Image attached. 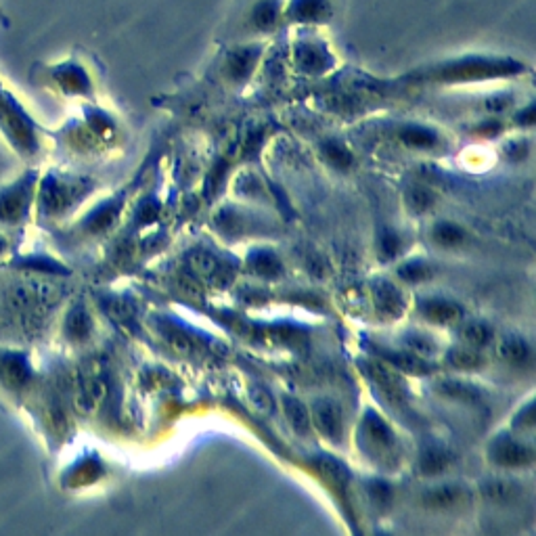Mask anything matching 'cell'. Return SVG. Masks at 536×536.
Instances as JSON below:
<instances>
[{"mask_svg": "<svg viewBox=\"0 0 536 536\" xmlns=\"http://www.w3.org/2000/svg\"><path fill=\"white\" fill-rule=\"evenodd\" d=\"M401 344L404 350L419 354L423 359H429L438 350V344L427 333H421V331H406L401 337Z\"/></svg>", "mask_w": 536, "mask_h": 536, "instance_id": "18", "label": "cell"}, {"mask_svg": "<svg viewBox=\"0 0 536 536\" xmlns=\"http://www.w3.org/2000/svg\"><path fill=\"white\" fill-rule=\"evenodd\" d=\"M365 373L369 380L375 384V388L384 394V398L394 404V406H404L408 402V388L404 382V373L396 371L392 365L386 361H367L363 363Z\"/></svg>", "mask_w": 536, "mask_h": 536, "instance_id": "1", "label": "cell"}, {"mask_svg": "<svg viewBox=\"0 0 536 536\" xmlns=\"http://www.w3.org/2000/svg\"><path fill=\"white\" fill-rule=\"evenodd\" d=\"M157 333L168 344V348L174 350L176 354H191L197 348V342L193 340V335L187 333L182 327L170 323V321H159L157 323Z\"/></svg>", "mask_w": 536, "mask_h": 536, "instance_id": "11", "label": "cell"}, {"mask_svg": "<svg viewBox=\"0 0 536 536\" xmlns=\"http://www.w3.org/2000/svg\"><path fill=\"white\" fill-rule=\"evenodd\" d=\"M250 398H252L254 406H256L258 410H262V413H272L274 401H272V396H270V392H268L267 388H262V386H252V388H250Z\"/></svg>", "mask_w": 536, "mask_h": 536, "instance_id": "28", "label": "cell"}, {"mask_svg": "<svg viewBox=\"0 0 536 536\" xmlns=\"http://www.w3.org/2000/svg\"><path fill=\"white\" fill-rule=\"evenodd\" d=\"M310 423L329 440L340 442L344 436V415L340 404L333 401H316L310 413Z\"/></svg>", "mask_w": 536, "mask_h": 536, "instance_id": "5", "label": "cell"}, {"mask_svg": "<svg viewBox=\"0 0 536 536\" xmlns=\"http://www.w3.org/2000/svg\"><path fill=\"white\" fill-rule=\"evenodd\" d=\"M482 495L499 505H509L520 501L522 497V486L514 480H505V478H490L486 482H482Z\"/></svg>", "mask_w": 536, "mask_h": 536, "instance_id": "10", "label": "cell"}, {"mask_svg": "<svg viewBox=\"0 0 536 536\" xmlns=\"http://www.w3.org/2000/svg\"><path fill=\"white\" fill-rule=\"evenodd\" d=\"M490 459L499 467H526L535 461V450L516 438L501 436L490 446Z\"/></svg>", "mask_w": 536, "mask_h": 536, "instance_id": "4", "label": "cell"}, {"mask_svg": "<svg viewBox=\"0 0 536 536\" xmlns=\"http://www.w3.org/2000/svg\"><path fill=\"white\" fill-rule=\"evenodd\" d=\"M72 331L78 335V337H84V333L88 331V319H86V314H76V316H72Z\"/></svg>", "mask_w": 536, "mask_h": 536, "instance_id": "29", "label": "cell"}, {"mask_svg": "<svg viewBox=\"0 0 536 536\" xmlns=\"http://www.w3.org/2000/svg\"><path fill=\"white\" fill-rule=\"evenodd\" d=\"M402 140L410 147H434L436 145V134L419 128V126H410L402 130Z\"/></svg>", "mask_w": 536, "mask_h": 536, "instance_id": "25", "label": "cell"}, {"mask_svg": "<svg viewBox=\"0 0 536 536\" xmlns=\"http://www.w3.org/2000/svg\"><path fill=\"white\" fill-rule=\"evenodd\" d=\"M361 442L373 455V459L388 463L390 457H394V446H396L394 434L388 427V423L375 413L365 415V419L361 423Z\"/></svg>", "mask_w": 536, "mask_h": 536, "instance_id": "3", "label": "cell"}, {"mask_svg": "<svg viewBox=\"0 0 536 536\" xmlns=\"http://www.w3.org/2000/svg\"><path fill=\"white\" fill-rule=\"evenodd\" d=\"M285 415L297 434L310 431V413L302 402L295 401V398H285Z\"/></svg>", "mask_w": 536, "mask_h": 536, "instance_id": "22", "label": "cell"}, {"mask_svg": "<svg viewBox=\"0 0 536 536\" xmlns=\"http://www.w3.org/2000/svg\"><path fill=\"white\" fill-rule=\"evenodd\" d=\"M450 461H453V457H450V453L446 450V448H442V446H427V448H423V453L419 455V463H417V467H419V471L421 474H425V476H434V474H442L448 465H450Z\"/></svg>", "mask_w": 536, "mask_h": 536, "instance_id": "14", "label": "cell"}, {"mask_svg": "<svg viewBox=\"0 0 536 536\" xmlns=\"http://www.w3.org/2000/svg\"><path fill=\"white\" fill-rule=\"evenodd\" d=\"M382 361L392 365L396 371L408 375H427L431 371V363L419 354H413L408 350H386L382 354Z\"/></svg>", "mask_w": 536, "mask_h": 536, "instance_id": "9", "label": "cell"}, {"mask_svg": "<svg viewBox=\"0 0 536 536\" xmlns=\"http://www.w3.org/2000/svg\"><path fill=\"white\" fill-rule=\"evenodd\" d=\"M314 465H316V469H319L333 486H337L340 490H344V488L348 486V471H346V467H344L342 463H337V461H333V459H329V457H321V459L314 461Z\"/></svg>", "mask_w": 536, "mask_h": 536, "instance_id": "21", "label": "cell"}, {"mask_svg": "<svg viewBox=\"0 0 536 536\" xmlns=\"http://www.w3.org/2000/svg\"><path fill=\"white\" fill-rule=\"evenodd\" d=\"M325 155H327V159L335 166V168H340V170H348L350 166H352V155H350V151H346L340 142H327L325 145Z\"/></svg>", "mask_w": 536, "mask_h": 536, "instance_id": "26", "label": "cell"}, {"mask_svg": "<svg viewBox=\"0 0 536 536\" xmlns=\"http://www.w3.org/2000/svg\"><path fill=\"white\" fill-rule=\"evenodd\" d=\"M465 499H467V490L457 484H440L421 495L423 505L431 509H448L463 503Z\"/></svg>", "mask_w": 536, "mask_h": 536, "instance_id": "8", "label": "cell"}, {"mask_svg": "<svg viewBox=\"0 0 536 536\" xmlns=\"http://www.w3.org/2000/svg\"><path fill=\"white\" fill-rule=\"evenodd\" d=\"M404 199H406V206H408V210H410V212H415V214H423V212H427V210L436 203V193H434L429 187L413 185V187H408V189H406Z\"/></svg>", "mask_w": 536, "mask_h": 536, "instance_id": "19", "label": "cell"}, {"mask_svg": "<svg viewBox=\"0 0 536 536\" xmlns=\"http://www.w3.org/2000/svg\"><path fill=\"white\" fill-rule=\"evenodd\" d=\"M459 337L463 344L467 346H474V348H482L486 344L493 342L495 337V331L488 323L484 321H465L461 327H459Z\"/></svg>", "mask_w": 536, "mask_h": 536, "instance_id": "15", "label": "cell"}, {"mask_svg": "<svg viewBox=\"0 0 536 536\" xmlns=\"http://www.w3.org/2000/svg\"><path fill=\"white\" fill-rule=\"evenodd\" d=\"M189 268L197 279H216L222 272L220 260L206 250H197L189 256Z\"/></svg>", "mask_w": 536, "mask_h": 536, "instance_id": "16", "label": "cell"}, {"mask_svg": "<svg viewBox=\"0 0 536 536\" xmlns=\"http://www.w3.org/2000/svg\"><path fill=\"white\" fill-rule=\"evenodd\" d=\"M446 365L459 371H476L484 365V356L478 348L461 344L446 352Z\"/></svg>", "mask_w": 536, "mask_h": 536, "instance_id": "12", "label": "cell"}, {"mask_svg": "<svg viewBox=\"0 0 536 536\" xmlns=\"http://www.w3.org/2000/svg\"><path fill=\"white\" fill-rule=\"evenodd\" d=\"M431 237L438 246L442 248H457L465 241L467 233L459 227V225H453V222H438L431 231Z\"/></svg>", "mask_w": 536, "mask_h": 536, "instance_id": "20", "label": "cell"}, {"mask_svg": "<svg viewBox=\"0 0 536 536\" xmlns=\"http://www.w3.org/2000/svg\"><path fill=\"white\" fill-rule=\"evenodd\" d=\"M436 390L446 396V398H453V401L459 402H478L480 401V392L476 386L471 384H465V382H459V380H442L436 384Z\"/></svg>", "mask_w": 536, "mask_h": 536, "instance_id": "17", "label": "cell"}, {"mask_svg": "<svg viewBox=\"0 0 536 536\" xmlns=\"http://www.w3.org/2000/svg\"><path fill=\"white\" fill-rule=\"evenodd\" d=\"M497 356L509 365H524L530 359V346L520 335H505L497 346Z\"/></svg>", "mask_w": 536, "mask_h": 536, "instance_id": "13", "label": "cell"}, {"mask_svg": "<svg viewBox=\"0 0 536 536\" xmlns=\"http://www.w3.org/2000/svg\"><path fill=\"white\" fill-rule=\"evenodd\" d=\"M419 312L436 325H453L459 323L463 319V308L453 302V300H444V297H429V300H421L419 304Z\"/></svg>", "mask_w": 536, "mask_h": 536, "instance_id": "7", "label": "cell"}, {"mask_svg": "<svg viewBox=\"0 0 536 536\" xmlns=\"http://www.w3.org/2000/svg\"><path fill=\"white\" fill-rule=\"evenodd\" d=\"M371 291H373V304H375V310L380 312V316H384L386 321L401 319L402 312H404V297L394 283H390L386 279H377L373 283Z\"/></svg>", "mask_w": 536, "mask_h": 536, "instance_id": "6", "label": "cell"}, {"mask_svg": "<svg viewBox=\"0 0 536 536\" xmlns=\"http://www.w3.org/2000/svg\"><path fill=\"white\" fill-rule=\"evenodd\" d=\"M107 394V382L99 363L88 361L82 365L76 382V404L82 413H93Z\"/></svg>", "mask_w": 536, "mask_h": 536, "instance_id": "2", "label": "cell"}, {"mask_svg": "<svg viewBox=\"0 0 536 536\" xmlns=\"http://www.w3.org/2000/svg\"><path fill=\"white\" fill-rule=\"evenodd\" d=\"M250 267L254 272L262 274V276H276L281 272V262L274 254H270L267 250H258L250 256Z\"/></svg>", "mask_w": 536, "mask_h": 536, "instance_id": "23", "label": "cell"}, {"mask_svg": "<svg viewBox=\"0 0 536 536\" xmlns=\"http://www.w3.org/2000/svg\"><path fill=\"white\" fill-rule=\"evenodd\" d=\"M398 276L406 283H421L434 276V268L423 260H410L398 268Z\"/></svg>", "mask_w": 536, "mask_h": 536, "instance_id": "24", "label": "cell"}, {"mask_svg": "<svg viewBox=\"0 0 536 536\" xmlns=\"http://www.w3.org/2000/svg\"><path fill=\"white\" fill-rule=\"evenodd\" d=\"M398 250H401V237L396 233H392V231H386L382 235V239H380V254H382V258L390 260V258H394L398 254Z\"/></svg>", "mask_w": 536, "mask_h": 536, "instance_id": "27", "label": "cell"}]
</instances>
